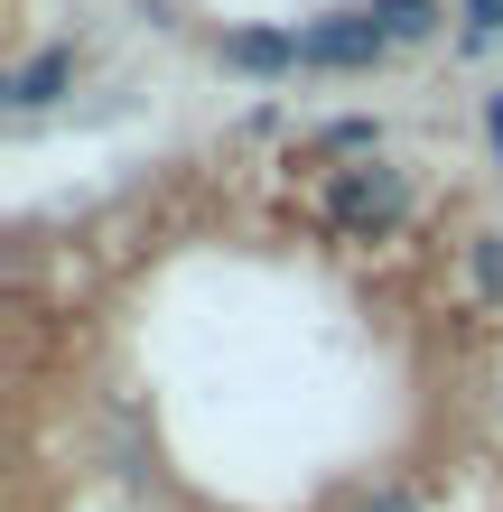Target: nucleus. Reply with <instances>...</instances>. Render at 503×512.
Returning <instances> with one entry per match:
<instances>
[{"mask_svg": "<svg viewBox=\"0 0 503 512\" xmlns=\"http://www.w3.org/2000/svg\"><path fill=\"white\" fill-rule=\"evenodd\" d=\"M438 10H448V0H373V28H382V38H429V28H438Z\"/></svg>", "mask_w": 503, "mask_h": 512, "instance_id": "nucleus-5", "label": "nucleus"}, {"mask_svg": "<svg viewBox=\"0 0 503 512\" xmlns=\"http://www.w3.org/2000/svg\"><path fill=\"white\" fill-rule=\"evenodd\" d=\"M466 270H476V298L503 308V233H476V243H466Z\"/></svg>", "mask_w": 503, "mask_h": 512, "instance_id": "nucleus-6", "label": "nucleus"}, {"mask_svg": "<svg viewBox=\"0 0 503 512\" xmlns=\"http://www.w3.org/2000/svg\"><path fill=\"white\" fill-rule=\"evenodd\" d=\"M233 75H299L308 66V47H299V28H233V38L215 47Z\"/></svg>", "mask_w": 503, "mask_h": 512, "instance_id": "nucleus-3", "label": "nucleus"}, {"mask_svg": "<svg viewBox=\"0 0 503 512\" xmlns=\"http://www.w3.org/2000/svg\"><path fill=\"white\" fill-rule=\"evenodd\" d=\"M485 140H494V149H503V94H494V103H485Z\"/></svg>", "mask_w": 503, "mask_h": 512, "instance_id": "nucleus-10", "label": "nucleus"}, {"mask_svg": "<svg viewBox=\"0 0 503 512\" xmlns=\"http://www.w3.org/2000/svg\"><path fill=\"white\" fill-rule=\"evenodd\" d=\"M66 84H75V47H38L10 84H0V94H10V112H47L56 94H66Z\"/></svg>", "mask_w": 503, "mask_h": 512, "instance_id": "nucleus-4", "label": "nucleus"}, {"mask_svg": "<svg viewBox=\"0 0 503 512\" xmlns=\"http://www.w3.org/2000/svg\"><path fill=\"white\" fill-rule=\"evenodd\" d=\"M401 215H410L401 168H345L327 187V224H345V233H392Z\"/></svg>", "mask_w": 503, "mask_h": 512, "instance_id": "nucleus-1", "label": "nucleus"}, {"mask_svg": "<svg viewBox=\"0 0 503 512\" xmlns=\"http://www.w3.org/2000/svg\"><path fill=\"white\" fill-rule=\"evenodd\" d=\"M317 149H382V122H364V112H354V122H327Z\"/></svg>", "mask_w": 503, "mask_h": 512, "instance_id": "nucleus-7", "label": "nucleus"}, {"mask_svg": "<svg viewBox=\"0 0 503 512\" xmlns=\"http://www.w3.org/2000/svg\"><path fill=\"white\" fill-rule=\"evenodd\" d=\"M299 47H308V66H336V75H354V66H373L382 47V28H373V10H336V19H317V28H299Z\"/></svg>", "mask_w": 503, "mask_h": 512, "instance_id": "nucleus-2", "label": "nucleus"}, {"mask_svg": "<svg viewBox=\"0 0 503 512\" xmlns=\"http://www.w3.org/2000/svg\"><path fill=\"white\" fill-rule=\"evenodd\" d=\"M364 512H420V503H410V494H373Z\"/></svg>", "mask_w": 503, "mask_h": 512, "instance_id": "nucleus-9", "label": "nucleus"}, {"mask_svg": "<svg viewBox=\"0 0 503 512\" xmlns=\"http://www.w3.org/2000/svg\"><path fill=\"white\" fill-rule=\"evenodd\" d=\"M466 19H476V38H494V28H503V0H466Z\"/></svg>", "mask_w": 503, "mask_h": 512, "instance_id": "nucleus-8", "label": "nucleus"}]
</instances>
